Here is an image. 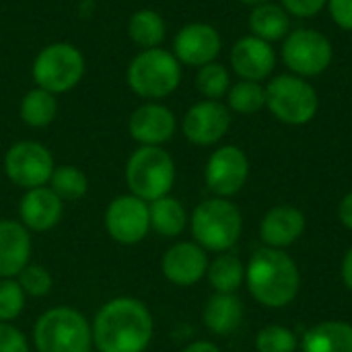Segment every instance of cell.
I'll use <instances>...</instances> for the list:
<instances>
[{"instance_id":"obj_28","label":"cell","mask_w":352,"mask_h":352,"mask_svg":"<svg viewBox=\"0 0 352 352\" xmlns=\"http://www.w3.org/2000/svg\"><path fill=\"white\" fill-rule=\"evenodd\" d=\"M225 105L231 113L239 116H254L266 109V85L254 80H237L231 85Z\"/></svg>"},{"instance_id":"obj_33","label":"cell","mask_w":352,"mask_h":352,"mask_svg":"<svg viewBox=\"0 0 352 352\" xmlns=\"http://www.w3.org/2000/svg\"><path fill=\"white\" fill-rule=\"evenodd\" d=\"M16 283L21 285V289L25 291L27 297H45L52 287H54V278L50 274V270L41 264H27L21 274L16 276Z\"/></svg>"},{"instance_id":"obj_18","label":"cell","mask_w":352,"mask_h":352,"mask_svg":"<svg viewBox=\"0 0 352 352\" xmlns=\"http://www.w3.org/2000/svg\"><path fill=\"white\" fill-rule=\"evenodd\" d=\"M64 214V202L50 190V186L25 190L19 202V221L31 233L52 231Z\"/></svg>"},{"instance_id":"obj_2","label":"cell","mask_w":352,"mask_h":352,"mask_svg":"<svg viewBox=\"0 0 352 352\" xmlns=\"http://www.w3.org/2000/svg\"><path fill=\"white\" fill-rule=\"evenodd\" d=\"M245 283L250 295L264 307L280 309L295 301L301 287V274L295 260L274 248L258 250L248 268H245Z\"/></svg>"},{"instance_id":"obj_37","label":"cell","mask_w":352,"mask_h":352,"mask_svg":"<svg viewBox=\"0 0 352 352\" xmlns=\"http://www.w3.org/2000/svg\"><path fill=\"white\" fill-rule=\"evenodd\" d=\"M338 217H340L342 225L352 231V192H349V194L342 198V202H340V206H338Z\"/></svg>"},{"instance_id":"obj_24","label":"cell","mask_w":352,"mask_h":352,"mask_svg":"<svg viewBox=\"0 0 352 352\" xmlns=\"http://www.w3.org/2000/svg\"><path fill=\"white\" fill-rule=\"evenodd\" d=\"M148 217H151V231H155L165 239L179 237L190 223L184 204L171 194L155 202H148Z\"/></svg>"},{"instance_id":"obj_15","label":"cell","mask_w":352,"mask_h":352,"mask_svg":"<svg viewBox=\"0 0 352 352\" xmlns=\"http://www.w3.org/2000/svg\"><path fill=\"white\" fill-rule=\"evenodd\" d=\"M177 130L175 113L161 101H144L128 120V132L138 146H163Z\"/></svg>"},{"instance_id":"obj_10","label":"cell","mask_w":352,"mask_h":352,"mask_svg":"<svg viewBox=\"0 0 352 352\" xmlns=\"http://www.w3.org/2000/svg\"><path fill=\"white\" fill-rule=\"evenodd\" d=\"M56 169L52 151L37 140H19L4 155V173L16 188L33 190L50 184Z\"/></svg>"},{"instance_id":"obj_36","label":"cell","mask_w":352,"mask_h":352,"mask_svg":"<svg viewBox=\"0 0 352 352\" xmlns=\"http://www.w3.org/2000/svg\"><path fill=\"white\" fill-rule=\"evenodd\" d=\"M326 10L338 29L352 31V0H328Z\"/></svg>"},{"instance_id":"obj_13","label":"cell","mask_w":352,"mask_h":352,"mask_svg":"<svg viewBox=\"0 0 352 352\" xmlns=\"http://www.w3.org/2000/svg\"><path fill=\"white\" fill-rule=\"evenodd\" d=\"M231 122L233 113L223 101L202 99L186 111L182 132L186 140L196 146H214L227 136Z\"/></svg>"},{"instance_id":"obj_16","label":"cell","mask_w":352,"mask_h":352,"mask_svg":"<svg viewBox=\"0 0 352 352\" xmlns=\"http://www.w3.org/2000/svg\"><path fill=\"white\" fill-rule=\"evenodd\" d=\"M276 60H278V56H276V50L272 47V43L258 39L254 35L239 37L229 52L231 70L239 76V80L264 82V80L272 78Z\"/></svg>"},{"instance_id":"obj_38","label":"cell","mask_w":352,"mask_h":352,"mask_svg":"<svg viewBox=\"0 0 352 352\" xmlns=\"http://www.w3.org/2000/svg\"><path fill=\"white\" fill-rule=\"evenodd\" d=\"M182 352H221V349L210 340H196V342L188 344Z\"/></svg>"},{"instance_id":"obj_12","label":"cell","mask_w":352,"mask_h":352,"mask_svg":"<svg viewBox=\"0 0 352 352\" xmlns=\"http://www.w3.org/2000/svg\"><path fill=\"white\" fill-rule=\"evenodd\" d=\"M250 177V159L235 144L219 146L206 161L204 182L217 198H231L245 186Z\"/></svg>"},{"instance_id":"obj_7","label":"cell","mask_w":352,"mask_h":352,"mask_svg":"<svg viewBox=\"0 0 352 352\" xmlns=\"http://www.w3.org/2000/svg\"><path fill=\"white\" fill-rule=\"evenodd\" d=\"M266 109L287 126H305L320 111L318 89L297 74L285 72L266 82Z\"/></svg>"},{"instance_id":"obj_39","label":"cell","mask_w":352,"mask_h":352,"mask_svg":"<svg viewBox=\"0 0 352 352\" xmlns=\"http://www.w3.org/2000/svg\"><path fill=\"white\" fill-rule=\"evenodd\" d=\"M342 280L352 293V248L344 254V260H342Z\"/></svg>"},{"instance_id":"obj_1","label":"cell","mask_w":352,"mask_h":352,"mask_svg":"<svg viewBox=\"0 0 352 352\" xmlns=\"http://www.w3.org/2000/svg\"><path fill=\"white\" fill-rule=\"evenodd\" d=\"M91 332L97 352H146L153 342L155 320L140 299L113 297L97 309Z\"/></svg>"},{"instance_id":"obj_14","label":"cell","mask_w":352,"mask_h":352,"mask_svg":"<svg viewBox=\"0 0 352 352\" xmlns=\"http://www.w3.org/2000/svg\"><path fill=\"white\" fill-rule=\"evenodd\" d=\"M223 50V37L210 23L194 21L177 29L173 37V56L182 66L200 68L219 58Z\"/></svg>"},{"instance_id":"obj_30","label":"cell","mask_w":352,"mask_h":352,"mask_svg":"<svg viewBox=\"0 0 352 352\" xmlns=\"http://www.w3.org/2000/svg\"><path fill=\"white\" fill-rule=\"evenodd\" d=\"M196 91L204 97V99H212V101H223L233 85L231 80V70L221 64L219 60L204 64L198 68L196 78H194Z\"/></svg>"},{"instance_id":"obj_35","label":"cell","mask_w":352,"mask_h":352,"mask_svg":"<svg viewBox=\"0 0 352 352\" xmlns=\"http://www.w3.org/2000/svg\"><path fill=\"white\" fill-rule=\"evenodd\" d=\"M326 4L328 0H280V6L295 19H316Z\"/></svg>"},{"instance_id":"obj_34","label":"cell","mask_w":352,"mask_h":352,"mask_svg":"<svg viewBox=\"0 0 352 352\" xmlns=\"http://www.w3.org/2000/svg\"><path fill=\"white\" fill-rule=\"evenodd\" d=\"M0 352H31L29 338L14 324H0Z\"/></svg>"},{"instance_id":"obj_9","label":"cell","mask_w":352,"mask_h":352,"mask_svg":"<svg viewBox=\"0 0 352 352\" xmlns=\"http://www.w3.org/2000/svg\"><path fill=\"white\" fill-rule=\"evenodd\" d=\"M280 60L291 74L301 78H316L324 74L334 62V45L318 29L297 27L280 41Z\"/></svg>"},{"instance_id":"obj_11","label":"cell","mask_w":352,"mask_h":352,"mask_svg":"<svg viewBox=\"0 0 352 352\" xmlns=\"http://www.w3.org/2000/svg\"><path fill=\"white\" fill-rule=\"evenodd\" d=\"M107 235L120 245H138L146 239L151 231V217H148V202L132 196L122 194L113 198L103 214Z\"/></svg>"},{"instance_id":"obj_17","label":"cell","mask_w":352,"mask_h":352,"mask_svg":"<svg viewBox=\"0 0 352 352\" xmlns=\"http://www.w3.org/2000/svg\"><path fill=\"white\" fill-rule=\"evenodd\" d=\"M208 254L196 241H177L161 258L163 276L177 287H192L206 276Z\"/></svg>"},{"instance_id":"obj_40","label":"cell","mask_w":352,"mask_h":352,"mask_svg":"<svg viewBox=\"0 0 352 352\" xmlns=\"http://www.w3.org/2000/svg\"><path fill=\"white\" fill-rule=\"evenodd\" d=\"M237 2H241V4H245V6H250V8H254V6H260V4H266V2H272V0H237Z\"/></svg>"},{"instance_id":"obj_23","label":"cell","mask_w":352,"mask_h":352,"mask_svg":"<svg viewBox=\"0 0 352 352\" xmlns=\"http://www.w3.org/2000/svg\"><path fill=\"white\" fill-rule=\"evenodd\" d=\"M301 352H352V326L330 320L309 328L301 340Z\"/></svg>"},{"instance_id":"obj_21","label":"cell","mask_w":352,"mask_h":352,"mask_svg":"<svg viewBox=\"0 0 352 352\" xmlns=\"http://www.w3.org/2000/svg\"><path fill=\"white\" fill-rule=\"evenodd\" d=\"M204 326L217 336L233 334L243 320V305L235 293H214L202 311Z\"/></svg>"},{"instance_id":"obj_3","label":"cell","mask_w":352,"mask_h":352,"mask_svg":"<svg viewBox=\"0 0 352 352\" xmlns=\"http://www.w3.org/2000/svg\"><path fill=\"white\" fill-rule=\"evenodd\" d=\"M182 64L165 47L140 50L126 68V85L144 101H163L182 85Z\"/></svg>"},{"instance_id":"obj_19","label":"cell","mask_w":352,"mask_h":352,"mask_svg":"<svg viewBox=\"0 0 352 352\" xmlns=\"http://www.w3.org/2000/svg\"><path fill=\"white\" fill-rule=\"evenodd\" d=\"M31 231L12 219L0 221V278H16L31 264Z\"/></svg>"},{"instance_id":"obj_32","label":"cell","mask_w":352,"mask_h":352,"mask_svg":"<svg viewBox=\"0 0 352 352\" xmlns=\"http://www.w3.org/2000/svg\"><path fill=\"white\" fill-rule=\"evenodd\" d=\"M297 346V336L285 326H266L256 336L258 352H295Z\"/></svg>"},{"instance_id":"obj_4","label":"cell","mask_w":352,"mask_h":352,"mask_svg":"<svg viewBox=\"0 0 352 352\" xmlns=\"http://www.w3.org/2000/svg\"><path fill=\"white\" fill-rule=\"evenodd\" d=\"M33 346L35 352H91V322L74 307H50L33 326Z\"/></svg>"},{"instance_id":"obj_29","label":"cell","mask_w":352,"mask_h":352,"mask_svg":"<svg viewBox=\"0 0 352 352\" xmlns=\"http://www.w3.org/2000/svg\"><path fill=\"white\" fill-rule=\"evenodd\" d=\"M47 186L62 202H76L89 192V179L76 165H58Z\"/></svg>"},{"instance_id":"obj_31","label":"cell","mask_w":352,"mask_h":352,"mask_svg":"<svg viewBox=\"0 0 352 352\" xmlns=\"http://www.w3.org/2000/svg\"><path fill=\"white\" fill-rule=\"evenodd\" d=\"M27 295L16 278H0V324H12L25 309Z\"/></svg>"},{"instance_id":"obj_25","label":"cell","mask_w":352,"mask_h":352,"mask_svg":"<svg viewBox=\"0 0 352 352\" xmlns=\"http://www.w3.org/2000/svg\"><path fill=\"white\" fill-rule=\"evenodd\" d=\"M167 35V23L155 8H140L128 19V37L140 50L161 47Z\"/></svg>"},{"instance_id":"obj_27","label":"cell","mask_w":352,"mask_h":352,"mask_svg":"<svg viewBox=\"0 0 352 352\" xmlns=\"http://www.w3.org/2000/svg\"><path fill=\"white\" fill-rule=\"evenodd\" d=\"M206 278L217 293H235L245 280V266L239 256L223 252L208 264Z\"/></svg>"},{"instance_id":"obj_6","label":"cell","mask_w":352,"mask_h":352,"mask_svg":"<svg viewBox=\"0 0 352 352\" xmlns=\"http://www.w3.org/2000/svg\"><path fill=\"white\" fill-rule=\"evenodd\" d=\"M124 177L132 196L155 202L171 194L175 161L163 146H138L126 161Z\"/></svg>"},{"instance_id":"obj_8","label":"cell","mask_w":352,"mask_h":352,"mask_svg":"<svg viewBox=\"0 0 352 352\" xmlns=\"http://www.w3.org/2000/svg\"><path fill=\"white\" fill-rule=\"evenodd\" d=\"M31 76L35 87L54 93L56 97L72 91L85 76V56L68 41H54L41 47L33 60Z\"/></svg>"},{"instance_id":"obj_5","label":"cell","mask_w":352,"mask_h":352,"mask_svg":"<svg viewBox=\"0 0 352 352\" xmlns=\"http://www.w3.org/2000/svg\"><path fill=\"white\" fill-rule=\"evenodd\" d=\"M190 229L194 241L206 252H229L241 237L243 219L229 198H208L200 202L192 217Z\"/></svg>"},{"instance_id":"obj_26","label":"cell","mask_w":352,"mask_h":352,"mask_svg":"<svg viewBox=\"0 0 352 352\" xmlns=\"http://www.w3.org/2000/svg\"><path fill=\"white\" fill-rule=\"evenodd\" d=\"M19 116L29 128H47L58 116V99L45 89H29L21 99Z\"/></svg>"},{"instance_id":"obj_20","label":"cell","mask_w":352,"mask_h":352,"mask_svg":"<svg viewBox=\"0 0 352 352\" xmlns=\"http://www.w3.org/2000/svg\"><path fill=\"white\" fill-rule=\"evenodd\" d=\"M305 231V214L291 204L270 208L260 223V237L266 248L283 250L293 245Z\"/></svg>"},{"instance_id":"obj_22","label":"cell","mask_w":352,"mask_h":352,"mask_svg":"<svg viewBox=\"0 0 352 352\" xmlns=\"http://www.w3.org/2000/svg\"><path fill=\"white\" fill-rule=\"evenodd\" d=\"M250 35L264 39L268 43L283 41L291 31V14L280 6V2H266L254 6L248 16Z\"/></svg>"}]
</instances>
